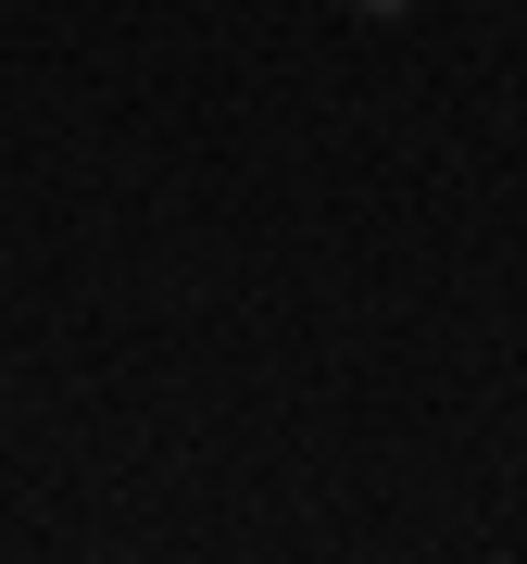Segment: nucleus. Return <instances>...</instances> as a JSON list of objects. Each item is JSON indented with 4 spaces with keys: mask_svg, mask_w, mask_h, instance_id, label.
Returning a JSON list of instances; mask_svg holds the SVG:
<instances>
[{
    "mask_svg": "<svg viewBox=\"0 0 527 564\" xmlns=\"http://www.w3.org/2000/svg\"><path fill=\"white\" fill-rule=\"evenodd\" d=\"M352 13H402V0H352Z\"/></svg>",
    "mask_w": 527,
    "mask_h": 564,
    "instance_id": "obj_1",
    "label": "nucleus"
}]
</instances>
